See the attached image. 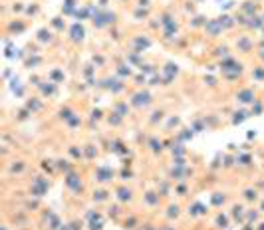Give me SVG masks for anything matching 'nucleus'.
<instances>
[{"label":"nucleus","mask_w":264,"mask_h":230,"mask_svg":"<svg viewBox=\"0 0 264 230\" xmlns=\"http://www.w3.org/2000/svg\"><path fill=\"white\" fill-rule=\"evenodd\" d=\"M258 226H260V228H256V230H264V224H258Z\"/></svg>","instance_id":"f257e3e1"},{"label":"nucleus","mask_w":264,"mask_h":230,"mask_svg":"<svg viewBox=\"0 0 264 230\" xmlns=\"http://www.w3.org/2000/svg\"><path fill=\"white\" fill-rule=\"evenodd\" d=\"M163 230H173V228H169V226H167V228H163Z\"/></svg>","instance_id":"f03ea898"}]
</instances>
